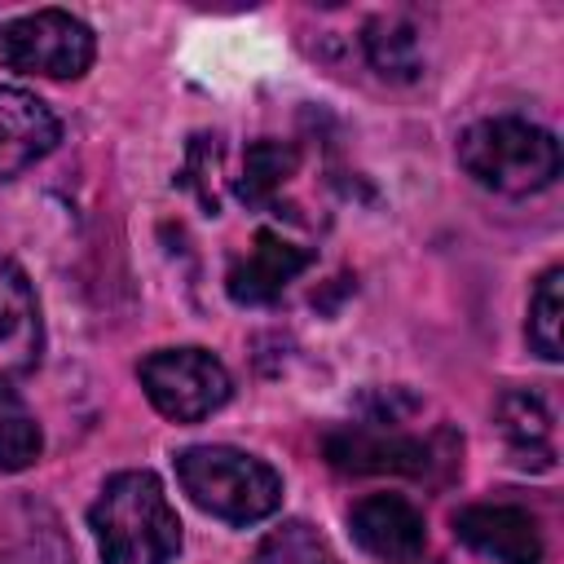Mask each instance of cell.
<instances>
[{"instance_id":"cell-1","label":"cell","mask_w":564,"mask_h":564,"mask_svg":"<svg viewBox=\"0 0 564 564\" xmlns=\"http://www.w3.org/2000/svg\"><path fill=\"white\" fill-rule=\"evenodd\" d=\"M101 564H167L181 551L176 507L154 471H119L88 507Z\"/></svg>"},{"instance_id":"cell-2","label":"cell","mask_w":564,"mask_h":564,"mask_svg":"<svg viewBox=\"0 0 564 564\" xmlns=\"http://www.w3.org/2000/svg\"><path fill=\"white\" fill-rule=\"evenodd\" d=\"M458 163L476 185L516 198V194L546 189L560 176V141L542 123L494 115V119H476L471 128H463Z\"/></svg>"},{"instance_id":"cell-3","label":"cell","mask_w":564,"mask_h":564,"mask_svg":"<svg viewBox=\"0 0 564 564\" xmlns=\"http://www.w3.org/2000/svg\"><path fill=\"white\" fill-rule=\"evenodd\" d=\"M176 480L189 502L225 524H256L282 507V476L234 445H189L176 454Z\"/></svg>"},{"instance_id":"cell-4","label":"cell","mask_w":564,"mask_h":564,"mask_svg":"<svg viewBox=\"0 0 564 564\" xmlns=\"http://www.w3.org/2000/svg\"><path fill=\"white\" fill-rule=\"evenodd\" d=\"M97 57V35L66 9H35L0 22V66L44 79H79Z\"/></svg>"},{"instance_id":"cell-5","label":"cell","mask_w":564,"mask_h":564,"mask_svg":"<svg viewBox=\"0 0 564 564\" xmlns=\"http://www.w3.org/2000/svg\"><path fill=\"white\" fill-rule=\"evenodd\" d=\"M137 379H141L150 405L172 423H198V419L216 414L234 392L220 357H212L207 348H194V344L159 348V352L141 357Z\"/></svg>"},{"instance_id":"cell-6","label":"cell","mask_w":564,"mask_h":564,"mask_svg":"<svg viewBox=\"0 0 564 564\" xmlns=\"http://www.w3.org/2000/svg\"><path fill=\"white\" fill-rule=\"evenodd\" d=\"M326 463L335 471H392V476H427L432 467V445L423 436L397 432L392 419H370V423H348L326 432Z\"/></svg>"},{"instance_id":"cell-7","label":"cell","mask_w":564,"mask_h":564,"mask_svg":"<svg viewBox=\"0 0 564 564\" xmlns=\"http://www.w3.org/2000/svg\"><path fill=\"white\" fill-rule=\"evenodd\" d=\"M348 529H352L357 546L383 564H414L427 551L423 511L401 494H366L348 511Z\"/></svg>"},{"instance_id":"cell-8","label":"cell","mask_w":564,"mask_h":564,"mask_svg":"<svg viewBox=\"0 0 564 564\" xmlns=\"http://www.w3.org/2000/svg\"><path fill=\"white\" fill-rule=\"evenodd\" d=\"M454 538L498 564H542L538 520L516 502H476L454 516Z\"/></svg>"},{"instance_id":"cell-9","label":"cell","mask_w":564,"mask_h":564,"mask_svg":"<svg viewBox=\"0 0 564 564\" xmlns=\"http://www.w3.org/2000/svg\"><path fill=\"white\" fill-rule=\"evenodd\" d=\"M313 264V251L300 242H286L273 229H260L251 238V247L229 264L225 273V291L234 304H269L286 291V282H295L304 269Z\"/></svg>"},{"instance_id":"cell-10","label":"cell","mask_w":564,"mask_h":564,"mask_svg":"<svg viewBox=\"0 0 564 564\" xmlns=\"http://www.w3.org/2000/svg\"><path fill=\"white\" fill-rule=\"evenodd\" d=\"M44 348V322H40V300L26 282V273L0 256V388L35 370Z\"/></svg>"},{"instance_id":"cell-11","label":"cell","mask_w":564,"mask_h":564,"mask_svg":"<svg viewBox=\"0 0 564 564\" xmlns=\"http://www.w3.org/2000/svg\"><path fill=\"white\" fill-rule=\"evenodd\" d=\"M62 137L57 115L26 88H0V181L40 163Z\"/></svg>"},{"instance_id":"cell-12","label":"cell","mask_w":564,"mask_h":564,"mask_svg":"<svg viewBox=\"0 0 564 564\" xmlns=\"http://www.w3.org/2000/svg\"><path fill=\"white\" fill-rule=\"evenodd\" d=\"M498 427L511 445V458L520 467H538L546 471L555 463V445H551V410L538 392L529 388H511L498 397Z\"/></svg>"},{"instance_id":"cell-13","label":"cell","mask_w":564,"mask_h":564,"mask_svg":"<svg viewBox=\"0 0 564 564\" xmlns=\"http://www.w3.org/2000/svg\"><path fill=\"white\" fill-rule=\"evenodd\" d=\"M361 48L366 62L383 75V79H414L423 70V53H419V35L410 22L401 18H370L361 31Z\"/></svg>"},{"instance_id":"cell-14","label":"cell","mask_w":564,"mask_h":564,"mask_svg":"<svg viewBox=\"0 0 564 564\" xmlns=\"http://www.w3.org/2000/svg\"><path fill=\"white\" fill-rule=\"evenodd\" d=\"M295 172V150L273 141V137H260L247 145V159H242V176H238V198L247 207H264L273 203V194L282 189V181Z\"/></svg>"},{"instance_id":"cell-15","label":"cell","mask_w":564,"mask_h":564,"mask_svg":"<svg viewBox=\"0 0 564 564\" xmlns=\"http://www.w3.org/2000/svg\"><path fill=\"white\" fill-rule=\"evenodd\" d=\"M40 454H44L40 419L13 388H0V471H26Z\"/></svg>"},{"instance_id":"cell-16","label":"cell","mask_w":564,"mask_h":564,"mask_svg":"<svg viewBox=\"0 0 564 564\" xmlns=\"http://www.w3.org/2000/svg\"><path fill=\"white\" fill-rule=\"evenodd\" d=\"M256 564H339V555L308 520H282L264 533Z\"/></svg>"},{"instance_id":"cell-17","label":"cell","mask_w":564,"mask_h":564,"mask_svg":"<svg viewBox=\"0 0 564 564\" xmlns=\"http://www.w3.org/2000/svg\"><path fill=\"white\" fill-rule=\"evenodd\" d=\"M560 282L564 273L560 269H546L529 295V344L546 357V361H560Z\"/></svg>"}]
</instances>
